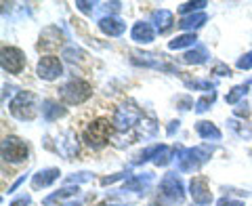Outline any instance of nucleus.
I'll return each instance as SVG.
<instances>
[{"instance_id": "nucleus-21", "label": "nucleus", "mask_w": 252, "mask_h": 206, "mask_svg": "<svg viewBox=\"0 0 252 206\" xmlns=\"http://www.w3.org/2000/svg\"><path fill=\"white\" fill-rule=\"evenodd\" d=\"M195 40H198L195 34H193V32H189V34H181V36L175 38V40H170L168 46H170L172 51H179V49H185V46H193Z\"/></svg>"}, {"instance_id": "nucleus-25", "label": "nucleus", "mask_w": 252, "mask_h": 206, "mask_svg": "<svg viewBox=\"0 0 252 206\" xmlns=\"http://www.w3.org/2000/svg\"><path fill=\"white\" fill-rule=\"evenodd\" d=\"M217 99V95L215 93H210V95H204L202 99H198V103H195V112L202 114V112H206V109H210V105L215 103Z\"/></svg>"}, {"instance_id": "nucleus-23", "label": "nucleus", "mask_w": 252, "mask_h": 206, "mask_svg": "<svg viewBox=\"0 0 252 206\" xmlns=\"http://www.w3.org/2000/svg\"><path fill=\"white\" fill-rule=\"evenodd\" d=\"M156 131H158V124H156V120H152V118H143V120L137 124V133L143 135V139L145 137H152Z\"/></svg>"}, {"instance_id": "nucleus-32", "label": "nucleus", "mask_w": 252, "mask_h": 206, "mask_svg": "<svg viewBox=\"0 0 252 206\" xmlns=\"http://www.w3.org/2000/svg\"><path fill=\"white\" fill-rule=\"evenodd\" d=\"M217 206H244V204L240 200H231V198H220Z\"/></svg>"}, {"instance_id": "nucleus-34", "label": "nucleus", "mask_w": 252, "mask_h": 206, "mask_svg": "<svg viewBox=\"0 0 252 206\" xmlns=\"http://www.w3.org/2000/svg\"><path fill=\"white\" fill-rule=\"evenodd\" d=\"M30 202H32L30 196H21V198H17V200H13L9 206H28Z\"/></svg>"}, {"instance_id": "nucleus-22", "label": "nucleus", "mask_w": 252, "mask_h": 206, "mask_svg": "<svg viewBox=\"0 0 252 206\" xmlns=\"http://www.w3.org/2000/svg\"><path fill=\"white\" fill-rule=\"evenodd\" d=\"M172 152H175L172 147L160 145V147H158V152H156V156H154V164L156 166H166L172 160Z\"/></svg>"}, {"instance_id": "nucleus-29", "label": "nucleus", "mask_w": 252, "mask_h": 206, "mask_svg": "<svg viewBox=\"0 0 252 206\" xmlns=\"http://www.w3.org/2000/svg\"><path fill=\"white\" fill-rule=\"evenodd\" d=\"M238 68H240V69H252V51L246 53V55H244V57L238 61Z\"/></svg>"}, {"instance_id": "nucleus-37", "label": "nucleus", "mask_w": 252, "mask_h": 206, "mask_svg": "<svg viewBox=\"0 0 252 206\" xmlns=\"http://www.w3.org/2000/svg\"><path fill=\"white\" fill-rule=\"evenodd\" d=\"M23 181H26V175H23V177H19V179H17V181H15V183H13V187H11V189H9V192H13V189H15V187H19V185H21V183H23Z\"/></svg>"}, {"instance_id": "nucleus-26", "label": "nucleus", "mask_w": 252, "mask_h": 206, "mask_svg": "<svg viewBox=\"0 0 252 206\" xmlns=\"http://www.w3.org/2000/svg\"><path fill=\"white\" fill-rule=\"evenodd\" d=\"M206 4H208L206 0H200V2H185V4H181V6H179V13H181V15H187V13H193V11L204 9Z\"/></svg>"}, {"instance_id": "nucleus-33", "label": "nucleus", "mask_w": 252, "mask_h": 206, "mask_svg": "<svg viewBox=\"0 0 252 206\" xmlns=\"http://www.w3.org/2000/svg\"><path fill=\"white\" fill-rule=\"evenodd\" d=\"M76 6H78V9H80L82 13H93V11H94V4H93V2H82V0H78Z\"/></svg>"}, {"instance_id": "nucleus-13", "label": "nucleus", "mask_w": 252, "mask_h": 206, "mask_svg": "<svg viewBox=\"0 0 252 206\" xmlns=\"http://www.w3.org/2000/svg\"><path fill=\"white\" fill-rule=\"evenodd\" d=\"M130 36H132V40H135V42L147 44V42H152L154 38H156V28L152 26V23L141 21V23H135V28H132Z\"/></svg>"}, {"instance_id": "nucleus-36", "label": "nucleus", "mask_w": 252, "mask_h": 206, "mask_svg": "<svg viewBox=\"0 0 252 206\" xmlns=\"http://www.w3.org/2000/svg\"><path fill=\"white\" fill-rule=\"evenodd\" d=\"M179 103H181V105H183V109H189V105H191V99L185 97V99H181Z\"/></svg>"}, {"instance_id": "nucleus-7", "label": "nucleus", "mask_w": 252, "mask_h": 206, "mask_svg": "<svg viewBox=\"0 0 252 206\" xmlns=\"http://www.w3.org/2000/svg\"><path fill=\"white\" fill-rule=\"evenodd\" d=\"M141 112L132 105V103H128V105H120L116 109V116H114V124L118 131H126V129H132L135 124H139L141 120Z\"/></svg>"}, {"instance_id": "nucleus-3", "label": "nucleus", "mask_w": 252, "mask_h": 206, "mask_svg": "<svg viewBox=\"0 0 252 206\" xmlns=\"http://www.w3.org/2000/svg\"><path fill=\"white\" fill-rule=\"evenodd\" d=\"M93 95V89L89 82L84 80H78V78H74V80H69L67 84H63L59 89V97L69 103V105H78V103H84L86 99H89Z\"/></svg>"}, {"instance_id": "nucleus-10", "label": "nucleus", "mask_w": 252, "mask_h": 206, "mask_svg": "<svg viewBox=\"0 0 252 206\" xmlns=\"http://www.w3.org/2000/svg\"><path fill=\"white\" fill-rule=\"evenodd\" d=\"M189 192H191V198L195 204L206 206L212 202V194H210V185L206 177H193L191 183H189Z\"/></svg>"}, {"instance_id": "nucleus-15", "label": "nucleus", "mask_w": 252, "mask_h": 206, "mask_svg": "<svg viewBox=\"0 0 252 206\" xmlns=\"http://www.w3.org/2000/svg\"><path fill=\"white\" fill-rule=\"evenodd\" d=\"M152 179H154L152 172H143V175H137V177L128 179L122 187H124V192H143L145 194V189H147L149 183H152Z\"/></svg>"}, {"instance_id": "nucleus-4", "label": "nucleus", "mask_w": 252, "mask_h": 206, "mask_svg": "<svg viewBox=\"0 0 252 206\" xmlns=\"http://www.w3.org/2000/svg\"><path fill=\"white\" fill-rule=\"evenodd\" d=\"M210 158V149L208 147H189V149H181V154L177 158L179 171L181 172H191L195 169L206 162Z\"/></svg>"}, {"instance_id": "nucleus-31", "label": "nucleus", "mask_w": 252, "mask_h": 206, "mask_svg": "<svg viewBox=\"0 0 252 206\" xmlns=\"http://www.w3.org/2000/svg\"><path fill=\"white\" fill-rule=\"evenodd\" d=\"M91 175L89 172H78L76 177H67V183H80V181H89Z\"/></svg>"}, {"instance_id": "nucleus-12", "label": "nucleus", "mask_w": 252, "mask_h": 206, "mask_svg": "<svg viewBox=\"0 0 252 206\" xmlns=\"http://www.w3.org/2000/svg\"><path fill=\"white\" fill-rule=\"evenodd\" d=\"M99 28L107 36H120V34H124L126 23L122 19H118V17H112V15H105V17L99 19Z\"/></svg>"}, {"instance_id": "nucleus-35", "label": "nucleus", "mask_w": 252, "mask_h": 206, "mask_svg": "<svg viewBox=\"0 0 252 206\" xmlns=\"http://www.w3.org/2000/svg\"><path fill=\"white\" fill-rule=\"evenodd\" d=\"M187 86H193V89H202V91H212L210 82H187Z\"/></svg>"}, {"instance_id": "nucleus-2", "label": "nucleus", "mask_w": 252, "mask_h": 206, "mask_svg": "<svg viewBox=\"0 0 252 206\" xmlns=\"http://www.w3.org/2000/svg\"><path fill=\"white\" fill-rule=\"evenodd\" d=\"M9 109H11V114L15 118H19V120H34L36 114H38V105H36L34 93H30V91L17 93V97L11 101Z\"/></svg>"}, {"instance_id": "nucleus-28", "label": "nucleus", "mask_w": 252, "mask_h": 206, "mask_svg": "<svg viewBox=\"0 0 252 206\" xmlns=\"http://www.w3.org/2000/svg\"><path fill=\"white\" fill-rule=\"evenodd\" d=\"M229 126L240 135V137H244V139H250V137H252V131H250V126H248V124H244V126H242L240 122L229 120Z\"/></svg>"}, {"instance_id": "nucleus-5", "label": "nucleus", "mask_w": 252, "mask_h": 206, "mask_svg": "<svg viewBox=\"0 0 252 206\" xmlns=\"http://www.w3.org/2000/svg\"><path fill=\"white\" fill-rule=\"evenodd\" d=\"M2 158L6 162L19 164L28 158V145L19 137H6L2 141Z\"/></svg>"}, {"instance_id": "nucleus-20", "label": "nucleus", "mask_w": 252, "mask_h": 206, "mask_svg": "<svg viewBox=\"0 0 252 206\" xmlns=\"http://www.w3.org/2000/svg\"><path fill=\"white\" fill-rule=\"evenodd\" d=\"M206 57H208V51L204 49V46H198V49H191V51H187L183 57H181V61L183 63H204L206 61Z\"/></svg>"}, {"instance_id": "nucleus-9", "label": "nucleus", "mask_w": 252, "mask_h": 206, "mask_svg": "<svg viewBox=\"0 0 252 206\" xmlns=\"http://www.w3.org/2000/svg\"><path fill=\"white\" fill-rule=\"evenodd\" d=\"M38 76L42 78V80H55V78H59L63 74V66H61V59L55 57V55H46L38 61V68H36Z\"/></svg>"}, {"instance_id": "nucleus-1", "label": "nucleus", "mask_w": 252, "mask_h": 206, "mask_svg": "<svg viewBox=\"0 0 252 206\" xmlns=\"http://www.w3.org/2000/svg\"><path fill=\"white\" fill-rule=\"evenodd\" d=\"M112 133H114V122L105 120V118H99V120H94L86 126L82 139H84L86 145L97 149V147H103L107 143L109 137H112Z\"/></svg>"}, {"instance_id": "nucleus-38", "label": "nucleus", "mask_w": 252, "mask_h": 206, "mask_svg": "<svg viewBox=\"0 0 252 206\" xmlns=\"http://www.w3.org/2000/svg\"><path fill=\"white\" fill-rule=\"evenodd\" d=\"M175 129H179V122H170V126H168V135L175 133Z\"/></svg>"}, {"instance_id": "nucleus-17", "label": "nucleus", "mask_w": 252, "mask_h": 206, "mask_svg": "<svg viewBox=\"0 0 252 206\" xmlns=\"http://www.w3.org/2000/svg\"><path fill=\"white\" fill-rule=\"evenodd\" d=\"M195 131H198V135H200L202 139H212V141H219L220 139V131L212 122H206V120L198 122V124H195Z\"/></svg>"}, {"instance_id": "nucleus-18", "label": "nucleus", "mask_w": 252, "mask_h": 206, "mask_svg": "<svg viewBox=\"0 0 252 206\" xmlns=\"http://www.w3.org/2000/svg\"><path fill=\"white\" fill-rule=\"evenodd\" d=\"M208 21V15L206 13H195V15H189V17H183L179 23L181 30H193V28H200L202 23Z\"/></svg>"}, {"instance_id": "nucleus-8", "label": "nucleus", "mask_w": 252, "mask_h": 206, "mask_svg": "<svg viewBox=\"0 0 252 206\" xmlns=\"http://www.w3.org/2000/svg\"><path fill=\"white\" fill-rule=\"evenodd\" d=\"M160 189H162V196L168 198L172 202H183V198H185L183 183H181V179L175 175V172H168V175L162 179Z\"/></svg>"}, {"instance_id": "nucleus-11", "label": "nucleus", "mask_w": 252, "mask_h": 206, "mask_svg": "<svg viewBox=\"0 0 252 206\" xmlns=\"http://www.w3.org/2000/svg\"><path fill=\"white\" fill-rule=\"evenodd\" d=\"M152 19H154V28L156 32H160V34H166V32L175 26V15L166 9H158L152 13Z\"/></svg>"}, {"instance_id": "nucleus-19", "label": "nucleus", "mask_w": 252, "mask_h": 206, "mask_svg": "<svg viewBox=\"0 0 252 206\" xmlns=\"http://www.w3.org/2000/svg\"><path fill=\"white\" fill-rule=\"evenodd\" d=\"M80 189H78V185L76 187H63V189H59V192H55V194H51L49 198H44V204L49 206V204H53V202H61V200H67V198H74Z\"/></svg>"}, {"instance_id": "nucleus-16", "label": "nucleus", "mask_w": 252, "mask_h": 206, "mask_svg": "<svg viewBox=\"0 0 252 206\" xmlns=\"http://www.w3.org/2000/svg\"><path fill=\"white\" fill-rule=\"evenodd\" d=\"M42 116L49 122H53V120H57V118L65 116V107H61L57 101H44L42 103Z\"/></svg>"}, {"instance_id": "nucleus-6", "label": "nucleus", "mask_w": 252, "mask_h": 206, "mask_svg": "<svg viewBox=\"0 0 252 206\" xmlns=\"http://www.w3.org/2000/svg\"><path fill=\"white\" fill-rule=\"evenodd\" d=\"M0 63H2V69L9 74H19L23 66H26V55H23L19 49L15 46H2V57H0Z\"/></svg>"}, {"instance_id": "nucleus-14", "label": "nucleus", "mask_w": 252, "mask_h": 206, "mask_svg": "<svg viewBox=\"0 0 252 206\" xmlns=\"http://www.w3.org/2000/svg\"><path fill=\"white\" fill-rule=\"evenodd\" d=\"M59 169H44V171H38L34 179H32V187L34 189H40V187H49L53 181L59 179Z\"/></svg>"}, {"instance_id": "nucleus-30", "label": "nucleus", "mask_w": 252, "mask_h": 206, "mask_svg": "<svg viewBox=\"0 0 252 206\" xmlns=\"http://www.w3.org/2000/svg\"><path fill=\"white\" fill-rule=\"evenodd\" d=\"M212 72H215L217 76H231V69L225 66V63H217L215 66V69H212Z\"/></svg>"}, {"instance_id": "nucleus-27", "label": "nucleus", "mask_w": 252, "mask_h": 206, "mask_svg": "<svg viewBox=\"0 0 252 206\" xmlns=\"http://www.w3.org/2000/svg\"><path fill=\"white\" fill-rule=\"evenodd\" d=\"M158 147H160V145H152V147L143 149V152H141V154L135 158V160H132V164H143V162H147V160H149V158H152V156H156Z\"/></svg>"}, {"instance_id": "nucleus-24", "label": "nucleus", "mask_w": 252, "mask_h": 206, "mask_svg": "<svg viewBox=\"0 0 252 206\" xmlns=\"http://www.w3.org/2000/svg\"><path fill=\"white\" fill-rule=\"evenodd\" d=\"M248 86H250V84H238V86H233L231 93H227L225 101L229 103V105H233V103H238V101L244 97V95L248 93Z\"/></svg>"}]
</instances>
